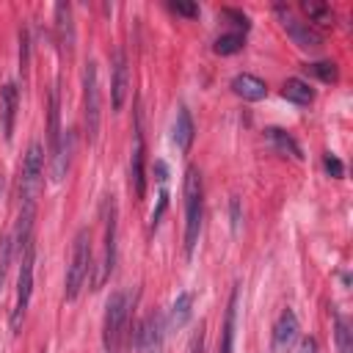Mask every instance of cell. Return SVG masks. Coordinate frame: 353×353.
Segmentation results:
<instances>
[{"label":"cell","mask_w":353,"mask_h":353,"mask_svg":"<svg viewBox=\"0 0 353 353\" xmlns=\"http://www.w3.org/2000/svg\"><path fill=\"white\" fill-rule=\"evenodd\" d=\"M33 265H36V243L30 240L19 251V276H17V301H14V312H11V331H19L22 317L28 312L30 292H33Z\"/></svg>","instance_id":"3"},{"label":"cell","mask_w":353,"mask_h":353,"mask_svg":"<svg viewBox=\"0 0 353 353\" xmlns=\"http://www.w3.org/2000/svg\"><path fill=\"white\" fill-rule=\"evenodd\" d=\"M281 97H284V99H290V102H295V105H309V102L314 99V91H312L303 80L290 77V80L281 85Z\"/></svg>","instance_id":"19"},{"label":"cell","mask_w":353,"mask_h":353,"mask_svg":"<svg viewBox=\"0 0 353 353\" xmlns=\"http://www.w3.org/2000/svg\"><path fill=\"white\" fill-rule=\"evenodd\" d=\"M265 135H268V141L279 149V152H284V154H292V157H298L301 160V146L284 132V130H279V127H270V130H265Z\"/></svg>","instance_id":"20"},{"label":"cell","mask_w":353,"mask_h":353,"mask_svg":"<svg viewBox=\"0 0 353 353\" xmlns=\"http://www.w3.org/2000/svg\"><path fill=\"white\" fill-rule=\"evenodd\" d=\"M193 314V295L190 292H179L174 306H171V314H168V325L171 328H182Z\"/></svg>","instance_id":"18"},{"label":"cell","mask_w":353,"mask_h":353,"mask_svg":"<svg viewBox=\"0 0 353 353\" xmlns=\"http://www.w3.org/2000/svg\"><path fill=\"white\" fill-rule=\"evenodd\" d=\"M298 336V317L292 309H284L273 325V347L276 350H287Z\"/></svg>","instance_id":"13"},{"label":"cell","mask_w":353,"mask_h":353,"mask_svg":"<svg viewBox=\"0 0 353 353\" xmlns=\"http://www.w3.org/2000/svg\"><path fill=\"white\" fill-rule=\"evenodd\" d=\"M91 270V234L88 229H80L74 234V248H72V262L66 270V298L74 301L77 292L83 290V281L88 279Z\"/></svg>","instance_id":"5"},{"label":"cell","mask_w":353,"mask_h":353,"mask_svg":"<svg viewBox=\"0 0 353 353\" xmlns=\"http://www.w3.org/2000/svg\"><path fill=\"white\" fill-rule=\"evenodd\" d=\"M163 339H165V323H163V314L154 312L138 328V347L143 353H160L163 350Z\"/></svg>","instance_id":"10"},{"label":"cell","mask_w":353,"mask_h":353,"mask_svg":"<svg viewBox=\"0 0 353 353\" xmlns=\"http://www.w3.org/2000/svg\"><path fill=\"white\" fill-rule=\"evenodd\" d=\"M237 298H240V292L232 290V298H229V306H226V314H223V331H221L218 353H232V350H234V314H237Z\"/></svg>","instance_id":"15"},{"label":"cell","mask_w":353,"mask_h":353,"mask_svg":"<svg viewBox=\"0 0 353 353\" xmlns=\"http://www.w3.org/2000/svg\"><path fill=\"white\" fill-rule=\"evenodd\" d=\"M102 218H105V254H102V273L97 279V284H102L113 265H116V218H119V210H116V199L108 196L105 204H102Z\"/></svg>","instance_id":"7"},{"label":"cell","mask_w":353,"mask_h":353,"mask_svg":"<svg viewBox=\"0 0 353 353\" xmlns=\"http://www.w3.org/2000/svg\"><path fill=\"white\" fill-rule=\"evenodd\" d=\"M303 14H309V22H317V25H334V11L325 6V3H301Z\"/></svg>","instance_id":"21"},{"label":"cell","mask_w":353,"mask_h":353,"mask_svg":"<svg viewBox=\"0 0 353 353\" xmlns=\"http://www.w3.org/2000/svg\"><path fill=\"white\" fill-rule=\"evenodd\" d=\"M188 353H204V325H199V331L193 334V339H190V347H188Z\"/></svg>","instance_id":"27"},{"label":"cell","mask_w":353,"mask_h":353,"mask_svg":"<svg viewBox=\"0 0 353 353\" xmlns=\"http://www.w3.org/2000/svg\"><path fill=\"white\" fill-rule=\"evenodd\" d=\"M212 50H215L218 55H234V52L243 50V36H240V33H223V36L215 39Z\"/></svg>","instance_id":"22"},{"label":"cell","mask_w":353,"mask_h":353,"mask_svg":"<svg viewBox=\"0 0 353 353\" xmlns=\"http://www.w3.org/2000/svg\"><path fill=\"white\" fill-rule=\"evenodd\" d=\"M171 11L185 14V17H196L199 14V6L196 3H171Z\"/></svg>","instance_id":"28"},{"label":"cell","mask_w":353,"mask_h":353,"mask_svg":"<svg viewBox=\"0 0 353 353\" xmlns=\"http://www.w3.org/2000/svg\"><path fill=\"white\" fill-rule=\"evenodd\" d=\"M41 174H44V149L41 143H30L25 163H22V179H19V210H36V199L41 190Z\"/></svg>","instance_id":"4"},{"label":"cell","mask_w":353,"mask_h":353,"mask_svg":"<svg viewBox=\"0 0 353 353\" xmlns=\"http://www.w3.org/2000/svg\"><path fill=\"white\" fill-rule=\"evenodd\" d=\"M174 143H176L182 152H188L190 143H193V119H190L188 108H179V110H176V121H174Z\"/></svg>","instance_id":"17"},{"label":"cell","mask_w":353,"mask_h":353,"mask_svg":"<svg viewBox=\"0 0 353 353\" xmlns=\"http://www.w3.org/2000/svg\"><path fill=\"white\" fill-rule=\"evenodd\" d=\"M350 325H347V320L345 317H336L334 320V336H336V347H339V353H353V339H350Z\"/></svg>","instance_id":"23"},{"label":"cell","mask_w":353,"mask_h":353,"mask_svg":"<svg viewBox=\"0 0 353 353\" xmlns=\"http://www.w3.org/2000/svg\"><path fill=\"white\" fill-rule=\"evenodd\" d=\"M17 108H19V91L14 83H6L0 91V124L6 141L14 138V121H17Z\"/></svg>","instance_id":"11"},{"label":"cell","mask_w":353,"mask_h":353,"mask_svg":"<svg viewBox=\"0 0 353 353\" xmlns=\"http://www.w3.org/2000/svg\"><path fill=\"white\" fill-rule=\"evenodd\" d=\"M55 28H58V41L61 47L69 52L72 44H74V25H72V8L66 3H58L55 6Z\"/></svg>","instance_id":"16"},{"label":"cell","mask_w":353,"mask_h":353,"mask_svg":"<svg viewBox=\"0 0 353 353\" xmlns=\"http://www.w3.org/2000/svg\"><path fill=\"white\" fill-rule=\"evenodd\" d=\"M102 102H99V77H97V63L88 61L83 69V110H85V132L88 141H97L99 135V116H102Z\"/></svg>","instance_id":"6"},{"label":"cell","mask_w":353,"mask_h":353,"mask_svg":"<svg viewBox=\"0 0 353 353\" xmlns=\"http://www.w3.org/2000/svg\"><path fill=\"white\" fill-rule=\"evenodd\" d=\"M127 323H130V298L127 292H113L105 303V323H102V339L108 353H121L127 339Z\"/></svg>","instance_id":"2"},{"label":"cell","mask_w":353,"mask_h":353,"mask_svg":"<svg viewBox=\"0 0 353 353\" xmlns=\"http://www.w3.org/2000/svg\"><path fill=\"white\" fill-rule=\"evenodd\" d=\"M306 69H309L314 77H320L323 83H334V80L339 77V72H336V66H334L331 61H317V63H309Z\"/></svg>","instance_id":"24"},{"label":"cell","mask_w":353,"mask_h":353,"mask_svg":"<svg viewBox=\"0 0 353 353\" xmlns=\"http://www.w3.org/2000/svg\"><path fill=\"white\" fill-rule=\"evenodd\" d=\"M127 88H130V72H127V58L119 50L113 55V80H110V99H113V110H121L124 99H127Z\"/></svg>","instance_id":"12"},{"label":"cell","mask_w":353,"mask_h":353,"mask_svg":"<svg viewBox=\"0 0 353 353\" xmlns=\"http://www.w3.org/2000/svg\"><path fill=\"white\" fill-rule=\"evenodd\" d=\"M232 91L237 94V97H243L245 102H259V99H265L268 97V85L259 80V77H254V74H237L234 80H232Z\"/></svg>","instance_id":"14"},{"label":"cell","mask_w":353,"mask_h":353,"mask_svg":"<svg viewBox=\"0 0 353 353\" xmlns=\"http://www.w3.org/2000/svg\"><path fill=\"white\" fill-rule=\"evenodd\" d=\"M201 218H204V185H201V174L190 165L185 171V256H193V248L201 234Z\"/></svg>","instance_id":"1"},{"label":"cell","mask_w":353,"mask_h":353,"mask_svg":"<svg viewBox=\"0 0 353 353\" xmlns=\"http://www.w3.org/2000/svg\"><path fill=\"white\" fill-rule=\"evenodd\" d=\"M11 251H14L11 237H3V240H0V287H3L6 273H8V265H11Z\"/></svg>","instance_id":"25"},{"label":"cell","mask_w":353,"mask_h":353,"mask_svg":"<svg viewBox=\"0 0 353 353\" xmlns=\"http://www.w3.org/2000/svg\"><path fill=\"white\" fill-rule=\"evenodd\" d=\"M323 165H325V171H328L331 176H336V179L345 174V168H342L339 157H334V154H325V157H323Z\"/></svg>","instance_id":"26"},{"label":"cell","mask_w":353,"mask_h":353,"mask_svg":"<svg viewBox=\"0 0 353 353\" xmlns=\"http://www.w3.org/2000/svg\"><path fill=\"white\" fill-rule=\"evenodd\" d=\"M281 25L287 30V36L301 47V50H320L323 47V36L303 19H295L290 14H281Z\"/></svg>","instance_id":"8"},{"label":"cell","mask_w":353,"mask_h":353,"mask_svg":"<svg viewBox=\"0 0 353 353\" xmlns=\"http://www.w3.org/2000/svg\"><path fill=\"white\" fill-rule=\"evenodd\" d=\"M146 152H143V135H141V124H135V143H132V154H130V188L138 199H143L146 193Z\"/></svg>","instance_id":"9"}]
</instances>
